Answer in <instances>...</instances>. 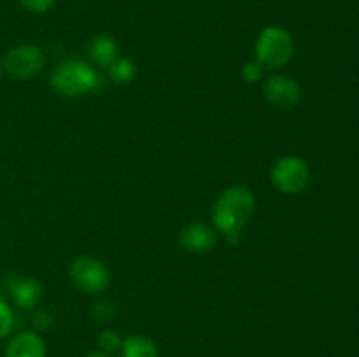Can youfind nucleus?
<instances>
[{
    "label": "nucleus",
    "instance_id": "nucleus-1",
    "mask_svg": "<svg viewBox=\"0 0 359 357\" xmlns=\"http://www.w3.org/2000/svg\"><path fill=\"white\" fill-rule=\"evenodd\" d=\"M255 205L256 202L251 189L244 186H231L224 189L216 200L212 210L214 226L228 244H238L242 231L251 220Z\"/></svg>",
    "mask_w": 359,
    "mask_h": 357
},
{
    "label": "nucleus",
    "instance_id": "nucleus-2",
    "mask_svg": "<svg viewBox=\"0 0 359 357\" xmlns=\"http://www.w3.org/2000/svg\"><path fill=\"white\" fill-rule=\"evenodd\" d=\"M102 77L93 66L79 59H70L56 66L51 74V86L62 97H81V94L98 91L102 88Z\"/></svg>",
    "mask_w": 359,
    "mask_h": 357
},
{
    "label": "nucleus",
    "instance_id": "nucleus-3",
    "mask_svg": "<svg viewBox=\"0 0 359 357\" xmlns=\"http://www.w3.org/2000/svg\"><path fill=\"white\" fill-rule=\"evenodd\" d=\"M294 41L290 31L277 24L263 28L256 38V62L263 70H279L293 58Z\"/></svg>",
    "mask_w": 359,
    "mask_h": 357
},
{
    "label": "nucleus",
    "instance_id": "nucleus-4",
    "mask_svg": "<svg viewBox=\"0 0 359 357\" xmlns=\"http://www.w3.org/2000/svg\"><path fill=\"white\" fill-rule=\"evenodd\" d=\"M311 181L307 161L298 156H283L272 167V182L284 195H300Z\"/></svg>",
    "mask_w": 359,
    "mask_h": 357
},
{
    "label": "nucleus",
    "instance_id": "nucleus-5",
    "mask_svg": "<svg viewBox=\"0 0 359 357\" xmlns=\"http://www.w3.org/2000/svg\"><path fill=\"white\" fill-rule=\"evenodd\" d=\"M70 276L77 289L86 294L102 293L111 284V273L107 266L100 259L91 255H81L74 259L70 265Z\"/></svg>",
    "mask_w": 359,
    "mask_h": 357
},
{
    "label": "nucleus",
    "instance_id": "nucleus-6",
    "mask_svg": "<svg viewBox=\"0 0 359 357\" xmlns=\"http://www.w3.org/2000/svg\"><path fill=\"white\" fill-rule=\"evenodd\" d=\"M46 65L42 51L35 46L21 44L7 51L2 59V69L16 79H30L35 77Z\"/></svg>",
    "mask_w": 359,
    "mask_h": 357
},
{
    "label": "nucleus",
    "instance_id": "nucleus-7",
    "mask_svg": "<svg viewBox=\"0 0 359 357\" xmlns=\"http://www.w3.org/2000/svg\"><path fill=\"white\" fill-rule=\"evenodd\" d=\"M265 97L279 108H294L302 100V88L293 77L277 74L265 83Z\"/></svg>",
    "mask_w": 359,
    "mask_h": 357
},
{
    "label": "nucleus",
    "instance_id": "nucleus-8",
    "mask_svg": "<svg viewBox=\"0 0 359 357\" xmlns=\"http://www.w3.org/2000/svg\"><path fill=\"white\" fill-rule=\"evenodd\" d=\"M179 240H181V245L188 252H193V254H205V252H210L216 247L217 233L209 224L202 223V220H195V223L188 224L181 231Z\"/></svg>",
    "mask_w": 359,
    "mask_h": 357
},
{
    "label": "nucleus",
    "instance_id": "nucleus-9",
    "mask_svg": "<svg viewBox=\"0 0 359 357\" xmlns=\"http://www.w3.org/2000/svg\"><path fill=\"white\" fill-rule=\"evenodd\" d=\"M9 293L13 294L14 303L23 310H30L41 300L42 287L37 280L34 279H21V276H11L7 280Z\"/></svg>",
    "mask_w": 359,
    "mask_h": 357
},
{
    "label": "nucleus",
    "instance_id": "nucleus-10",
    "mask_svg": "<svg viewBox=\"0 0 359 357\" xmlns=\"http://www.w3.org/2000/svg\"><path fill=\"white\" fill-rule=\"evenodd\" d=\"M46 343L37 332H20L6 346V357H44Z\"/></svg>",
    "mask_w": 359,
    "mask_h": 357
},
{
    "label": "nucleus",
    "instance_id": "nucleus-11",
    "mask_svg": "<svg viewBox=\"0 0 359 357\" xmlns=\"http://www.w3.org/2000/svg\"><path fill=\"white\" fill-rule=\"evenodd\" d=\"M90 58L100 69H109L118 56V42L111 35H98L90 44Z\"/></svg>",
    "mask_w": 359,
    "mask_h": 357
},
{
    "label": "nucleus",
    "instance_id": "nucleus-12",
    "mask_svg": "<svg viewBox=\"0 0 359 357\" xmlns=\"http://www.w3.org/2000/svg\"><path fill=\"white\" fill-rule=\"evenodd\" d=\"M123 357H158V346L151 338L130 335L121 343Z\"/></svg>",
    "mask_w": 359,
    "mask_h": 357
},
{
    "label": "nucleus",
    "instance_id": "nucleus-13",
    "mask_svg": "<svg viewBox=\"0 0 359 357\" xmlns=\"http://www.w3.org/2000/svg\"><path fill=\"white\" fill-rule=\"evenodd\" d=\"M135 63L130 58H118L109 66V77L114 84H128L135 77Z\"/></svg>",
    "mask_w": 359,
    "mask_h": 357
},
{
    "label": "nucleus",
    "instance_id": "nucleus-14",
    "mask_svg": "<svg viewBox=\"0 0 359 357\" xmlns=\"http://www.w3.org/2000/svg\"><path fill=\"white\" fill-rule=\"evenodd\" d=\"M14 328V312L6 301L0 298V340L7 338Z\"/></svg>",
    "mask_w": 359,
    "mask_h": 357
},
{
    "label": "nucleus",
    "instance_id": "nucleus-15",
    "mask_svg": "<svg viewBox=\"0 0 359 357\" xmlns=\"http://www.w3.org/2000/svg\"><path fill=\"white\" fill-rule=\"evenodd\" d=\"M121 336L116 331H104L100 336H98V345L104 352H114V350L121 349Z\"/></svg>",
    "mask_w": 359,
    "mask_h": 357
},
{
    "label": "nucleus",
    "instance_id": "nucleus-16",
    "mask_svg": "<svg viewBox=\"0 0 359 357\" xmlns=\"http://www.w3.org/2000/svg\"><path fill=\"white\" fill-rule=\"evenodd\" d=\"M263 72H265V70H263V66L259 65L258 62H248V63H244V66H242L241 76L245 83L255 84L262 79Z\"/></svg>",
    "mask_w": 359,
    "mask_h": 357
},
{
    "label": "nucleus",
    "instance_id": "nucleus-17",
    "mask_svg": "<svg viewBox=\"0 0 359 357\" xmlns=\"http://www.w3.org/2000/svg\"><path fill=\"white\" fill-rule=\"evenodd\" d=\"M116 308L111 301H98L93 307V317L98 318V321H109L114 315Z\"/></svg>",
    "mask_w": 359,
    "mask_h": 357
},
{
    "label": "nucleus",
    "instance_id": "nucleus-18",
    "mask_svg": "<svg viewBox=\"0 0 359 357\" xmlns=\"http://www.w3.org/2000/svg\"><path fill=\"white\" fill-rule=\"evenodd\" d=\"M20 2L23 4L25 9H28L30 13L41 14V13H46V10L51 9L53 4H55V0H20Z\"/></svg>",
    "mask_w": 359,
    "mask_h": 357
},
{
    "label": "nucleus",
    "instance_id": "nucleus-19",
    "mask_svg": "<svg viewBox=\"0 0 359 357\" xmlns=\"http://www.w3.org/2000/svg\"><path fill=\"white\" fill-rule=\"evenodd\" d=\"M32 322H34V328L37 329V331H46V329L51 328L53 317H51V314H49V312L37 310L34 314V318H32Z\"/></svg>",
    "mask_w": 359,
    "mask_h": 357
},
{
    "label": "nucleus",
    "instance_id": "nucleus-20",
    "mask_svg": "<svg viewBox=\"0 0 359 357\" xmlns=\"http://www.w3.org/2000/svg\"><path fill=\"white\" fill-rule=\"evenodd\" d=\"M88 357H111V356H109L107 352H104V350H100V352H91Z\"/></svg>",
    "mask_w": 359,
    "mask_h": 357
},
{
    "label": "nucleus",
    "instance_id": "nucleus-21",
    "mask_svg": "<svg viewBox=\"0 0 359 357\" xmlns=\"http://www.w3.org/2000/svg\"><path fill=\"white\" fill-rule=\"evenodd\" d=\"M2 72H4V69H2V59H0V76H2Z\"/></svg>",
    "mask_w": 359,
    "mask_h": 357
}]
</instances>
